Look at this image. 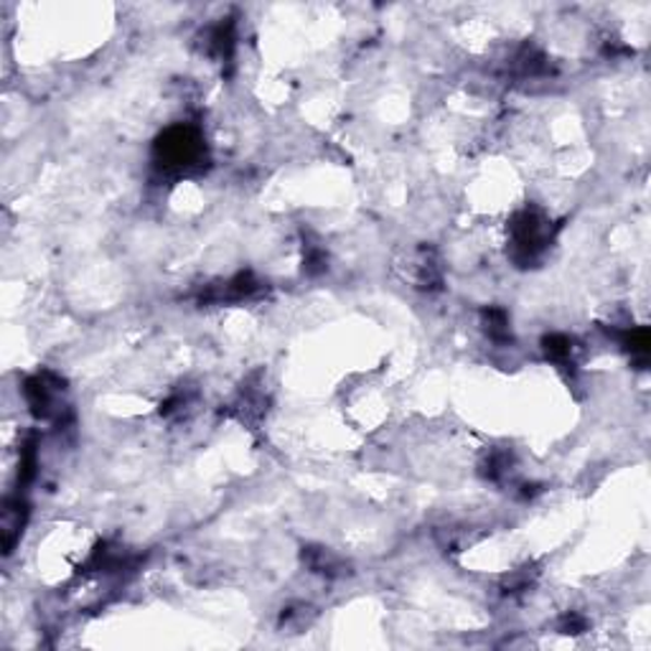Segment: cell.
<instances>
[{"instance_id": "cell-1", "label": "cell", "mask_w": 651, "mask_h": 651, "mask_svg": "<svg viewBox=\"0 0 651 651\" xmlns=\"http://www.w3.org/2000/svg\"><path fill=\"white\" fill-rule=\"evenodd\" d=\"M201 138L194 127H173L158 143V161L165 169H188L199 161Z\"/></svg>"}]
</instances>
